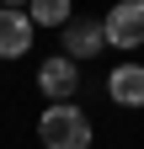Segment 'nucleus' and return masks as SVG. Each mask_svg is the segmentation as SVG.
Segmentation results:
<instances>
[{
  "mask_svg": "<svg viewBox=\"0 0 144 149\" xmlns=\"http://www.w3.org/2000/svg\"><path fill=\"white\" fill-rule=\"evenodd\" d=\"M38 139L43 149H91V117L75 107V101H64V107H48L43 117H38Z\"/></svg>",
  "mask_w": 144,
  "mask_h": 149,
  "instance_id": "f257e3e1",
  "label": "nucleus"
},
{
  "mask_svg": "<svg viewBox=\"0 0 144 149\" xmlns=\"http://www.w3.org/2000/svg\"><path fill=\"white\" fill-rule=\"evenodd\" d=\"M101 37H107V48H139L144 43V0H117L101 16Z\"/></svg>",
  "mask_w": 144,
  "mask_h": 149,
  "instance_id": "f03ea898",
  "label": "nucleus"
},
{
  "mask_svg": "<svg viewBox=\"0 0 144 149\" xmlns=\"http://www.w3.org/2000/svg\"><path fill=\"white\" fill-rule=\"evenodd\" d=\"M38 91L48 96V107H64V101H69V96L80 91V69L69 64L64 53H53V59L38 69Z\"/></svg>",
  "mask_w": 144,
  "mask_h": 149,
  "instance_id": "7ed1b4c3",
  "label": "nucleus"
},
{
  "mask_svg": "<svg viewBox=\"0 0 144 149\" xmlns=\"http://www.w3.org/2000/svg\"><path fill=\"white\" fill-rule=\"evenodd\" d=\"M101 48H107L101 22H85V16H75V22L64 27V59H69V64H75V59H96Z\"/></svg>",
  "mask_w": 144,
  "mask_h": 149,
  "instance_id": "20e7f679",
  "label": "nucleus"
},
{
  "mask_svg": "<svg viewBox=\"0 0 144 149\" xmlns=\"http://www.w3.org/2000/svg\"><path fill=\"white\" fill-rule=\"evenodd\" d=\"M27 48H32V22H27V11L6 6V11H0V59H22Z\"/></svg>",
  "mask_w": 144,
  "mask_h": 149,
  "instance_id": "39448f33",
  "label": "nucleus"
},
{
  "mask_svg": "<svg viewBox=\"0 0 144 149\" xmlns=\"http://www.w3.org/2000/svg\"><path fill=\"white\" fill-rule=\"evenodd\" d=\"M107 96L117 107H144V64H117L107 74Z\"/></svg>",
  "mask_w": 144,
  "mask_h": 149,
  "instance_id": "423d86ee",
  "label": "nucleus"
},
{
  "mask_svg": "<svg viewBox=\"0 0 144 149\" xmlns=\"http://www.w3.org/2000/svg\"><path fill=\"white\" fill-rule=\"evenodd\" d=\"M27 22L32 27H69L75 11H69V0H32V6H27Z\"/></svg>",
  "mask_w": 144,
  "mask_h": 149,
  "instance_id": "0eeeda50",
  "label": "nucleus"
}]
</instances>
